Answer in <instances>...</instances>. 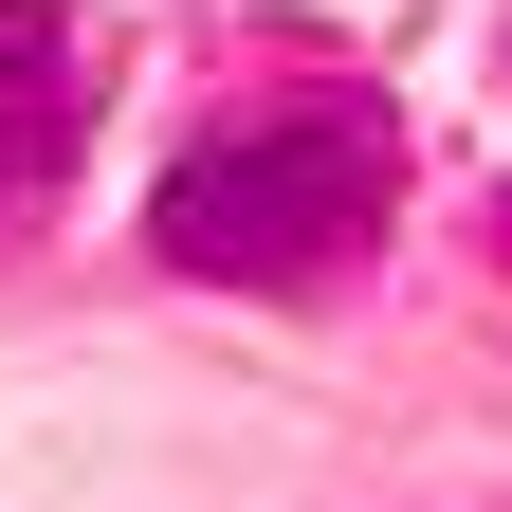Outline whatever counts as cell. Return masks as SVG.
Returning a JSON list of instances; mask_svg holds the SVG:
<instances>
[{"instance_id":"obj_1","label":"cell","mask_w":512,"mask_h":512,"mask_svg":"<svg viewBox=\"0 0 512 512\" xmlns=\"http://www.w3.org/2000/svg\"><path fill=\"white\" fill-rule=\"evenodd\" d=\"M403 202V128L366 92H293V110H238L165 165L147 202V256L165 275H220V293H330L348 256Z\"/></svg>"},{"instance_id":"obj_2","label":"cell","mask_w":512,"mask_h":512,"mask_svg":"<svg viewBox=\"0 0 512 512\" xmlns=\"http://www.w3.org/2000/svg\"><path fill=\"white\" fill-rule=\"evenodd\" d=\"M92 19L74 0H0V220H37L55 183H74V147H92Z\"/></svg>"},{"instance_id":"obj_3","label":"cell","mask_w":512,"mask_h":512,"mask_svg":"<svg viewBox=\"0 0 512 512\" xmlns=\"http://www.w3.org/2000/svg\"><path fill=\"white\" fill-rule=\"evenodd\" d=\"M494 256H512V183H494Z\"/></svg>"}]
</instances>
